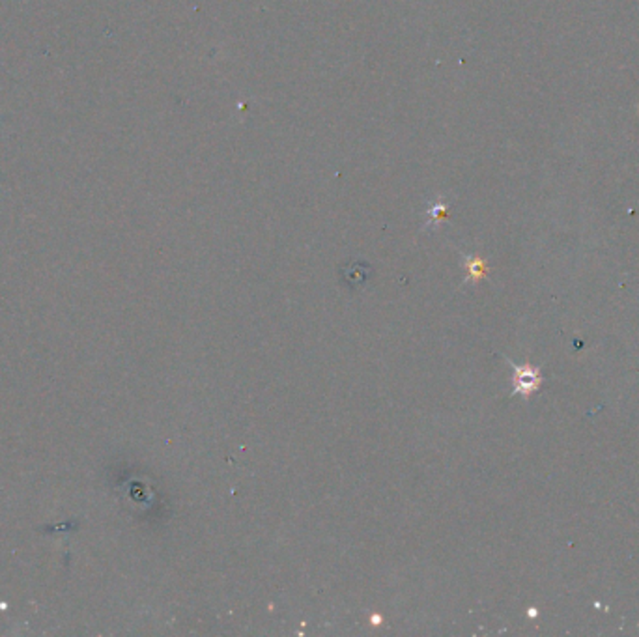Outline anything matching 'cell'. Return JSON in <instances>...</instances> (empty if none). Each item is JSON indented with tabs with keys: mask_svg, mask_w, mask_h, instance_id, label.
<instances>
[{
	"mask_svg": "<svg viewBox=\"0 0 639 637\" xmlns=\"http://www.w3.org/2000/svg\"><path fill=\"white\" fill-rule=\"evenodd\" d=\"M509 362L512 367V396L529 398L543 383L540 372L531 365H514L512 361Z\"/></svg>",
	"mask_w": 639,
	"mask_h": 637,
	"instance_id": "1",
	"label": "cell"
},
{
	"mask_svg": "<svg viewBox=\"0 0 639 637\" xmlns=\"http://www.w3.org/2000/svg\"><path fill=\"white\" fill-rule=\"evenodd\" d=\"M485 262L479 260V258H467V277L471 280H479L480 277L485 275Z\"/></svg>",
	"mask_w": 639,
	"mask_h": 637,
	"instance_id": "2",
	"label": "cell"
}]
</instances>
